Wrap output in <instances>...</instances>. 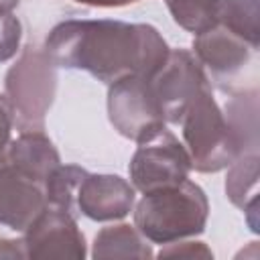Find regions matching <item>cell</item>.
I'll return each instance as SVG.
<instances>
[{"instance_id": "2e32d148", "label": "cell", "mask_w": 260, "mask_h": 260, "mask_svg": "<svg viewBox=\"0 0 260 260\" xmlns=\"http://www.w3.org/2000/svg\"><path fill=\"white\" fill-rule=\"evenodd\" d=\"M258 175H260V156L258 152H246L240 154L230 167L225 177V195L228 199L238 207L244 209V205L258 195Z\"/></svg>"}, {"instance_id": "ffe728a7", "label": "cell", "mask_w": 260, "mask_h": 260, "mask_svg": "<svg viewBox=\"0 0 260 260\" xmlns=\"http://www.w3.org/2000/svg\"><path fill=\"white\" fill-rule=\"evenodd\" d=\"M158 258H175V256H185V258H213L211 250L203 244V242H171L165 244L160 248V252L156 254Z\"/></svg>"}, {"instance_id": "ba28073f", "label": "cell", "mask_w": 260, "mask_h": 260, "mask_svg": "<svg viewBox=\"0 0 260 260\" xmlns=\"http://www.w3.org/2000/svg\"><path fill=\"white\" fill-rule=\"evenodd\" d=\"M22 234L26 258L83 260L87 256L85 236L81 234L75 215L69 211L49 205Z\"/></svg>"}, {"instance_id": "8992f818", "label": "cell", "mask_w": 260, "mask_h": 260, "mask_svg": "<svg viewBox=\"0 0 260 260\" xmlns=\"http://www.w3.org/2000/svg\"><path fill=\"white\" fill-rule=\"evenodd\" d=\"M191 171V158L185 144L167 128L150 140L138 142L128 165L130 183L140 193L179 185L189 179Z\"/></svg>"}, {"instance_id": "9a60e30c", "label": "cell", "mask_w": 260, "mask_h": 260, "mask_svg": "<svg viewBox=\"0 0 260 260\" xmlns=\"http://www.w3.org/2000/svg\"><path fill=\"white\" fill-rule=\"evenodd\" d=\"M217 22L254 49L260 47V0H219Z\"/></svg>"}, {"instance_id": "8fae6325", "label": "cell", "mask_w": 260, "mask_h": 260, "mask_svg": "<svg viewBox=\"0 0 260 260\" xmlns=\"http://www.w3.org/2000/svg\"><path fill=\"white\" fill-rule=\"evenodd\" d=\"M47 207L43 185L0 162V225L22 234Z\"/></svg>"}, {"instance_id": "4fadbf2b", "label": "cell", "mask_w": 260, "mask_h": 260, "mask_svg": "<svg viewBox=\"0 0 260 260\" xmlns=\"http://www.w3.org/2000/svg\"><path fill=\"white\" fill-rule=\"evenodd\" d=\"M152 246L148 240L130 223H114L102 228L93 238L91 258L106 260V258H152Z\"/></svg>"}, {"instance_id": "cb8c5ba5", "label": "cell", "mask_w": 260, "mask_h": 260, "mask_svg": "<svg viewBox=\"0 0 260 260\" xmlns=\"http://www.w3.org/2000/svg\"><path fill=\"white\" fill-rule=\"evenodd\" d=\"M18 4H20V0H0V16L10 14Z\"/></svg>"}, {"instance_id": "5b68a950", "label": "cell", "mask_w": 260, "mask_h": 260, "mask_svg": "<svg viewBox=\"0 0 260 260\" xmlns=\"http://www.w3.org/2000/svg\"><path fill=\"white\" fill-rule=\"evenodd\" d=\"M108 120L114 130L134 142L156 136L167 122L150 91L148 75H128L108 85Z\"/></svg>"}, {"instance_id": "ac0fdd59", "label": "cell", "mask_w": 260, "mask_h": 260, "mask_svg": "<svg viewBox=\"0 0 260 260\" xmlns=\"http://www.w3.org/2000/svg\"><path fill=\"white\" fill-rule=\"evenodd\" d=\"M173 20L187 32L199 35L217 24L219 0H165Z\"/></svg>"}, {"instance_id": "3957f363", "label": "cell", "mask_w": 260, "mask_h": 260, "mask_svg": "<svg viewBox=\"0 0 260 260\" xmlns=\"http://www.w3.org/2000/svg\"><path fill=\"white\" fill-rule=\"evenodd\" d=\"M179 126L191 169L197 173H219L240 156L238 142L223 110L213 98L211 85L203 87L191 100Z\"/></svg>"}, {"instance_id": "6da1fadb", "label": "cell", "mask_w": 260, "mask_h": 260, "mask_svg": "<svg viewBox=\"0 0 260 260\" xmlns=\"http://www.w3.org/2000/svg\"><path fill=\"white\" fill-rule=\"evenodd\" d=\"M43 49L57 67L85 71L110 85L128 75H150L171 47L152 24L69 18L49 30Z\"/></svg>"}, {"instance_id": "5bb4252c", "label": "cell", "mask_w": 260, "mask_h": 260, "mask_svg": "<svg viewBox=\"0 0 260 260\" xmlns=\"http://www.w3.org/2000/svg\"><path fill=\"white\" fill-rule=\"evenodd\" d=\"M225 120L238 142V152H258V89H240L230 93Z\"/></svg>"}, {"instance_id": "277c9868", "label": "cell", "mask_w": 260, "mask_h": 260, "mask_svg": "<svg viewBox=\"0 0 260 260\" xmlns=\"http://www.w3.org/2000/svg\"><path fill=\"white\" fill-rule=\"evenodd\" d=\"M4 91L20 132L45 130V118L57 93V65L45 49L28 45L6 71Z\"/></svg>"}, {"instance_id": "44dd1931", "label": "cell", "mask_w": 260, "mask_h": 260, "mask_svg": "<svg viewBox=\"0 0 260 260\" xmlns=\"http://www.w3.org/2000/svg\"><path fill=\"white\" fill-rule=\"evenodd\" d=\"M12 128H14V114L10 102L6 100V95H0V162H4L6 158V150L12 140Z\"/></svg>"}, {"instance_id": "e0dca14e", "label": "cell", "mask_w": 260, "mask_h": 260, "mask_svg": "<svg viewBox=\"0 0 260 260\" xmlns=\"http://www.w3.org/2000/svg\"><path fill=\"white\" fill-rule=\"evenodd\" d=\"M85 173L87 171L83 167H77V165H59L47 177V181L43 183L47 203L51 207L69 211V213H73L77 217L75 193H77V187H79V183H81Z\"/></svg>"}, {"instance_id": "603a6c76", "label": "cell", "mask_w": 260, "mask_h": 260, "mask_svg": "<svg viewBox=\"0 0 260 260\" xmlns=\"http://www.w3.org/2000/svg\"><path fill=\"white\" fill-rule=\"evenodd\" d=\"M79 4H87V6H98V8H118V6H128L140 0H73Z\"/></svg>"}, {"instance_id": "30bf717a", "label": "cell", "mask_w": 260, "mask_h": 260, "mask_svg": "<svg viewBox=\"0 0 260 260\" xmlns=\"http://www.w3.org/2000/svg\"><path fill=\"white\" fill-rule=\"evenodd\" d=\"M136 203V189L120 175L85 173L77 193V213L91 221H116L126 217Z\"/></svg>"}, {"instance_id": "9c48e42d", "label": "cell", "mask_w": 260, "mask_h": 260, "mask_svg": "<svg viewBox=\"0 0 260 260\" xmlns=\"http://www.w3.org/2000/svg\"><path fill=\"white\" fill-rule=\"evenodd\" d=\"M258 49L248 45L238 35L230 32L219 22L193 39V55L203 69L211 73V79L225 91H234V83L248 67Z\"/></svg>"}, {"instance_id": "d6986e66", "label": "cell", "mask_w": 260, "mask_h": 260, "mask_svg": "<svg viewBox=\"0 0 260 260\" xmlns=\"http://www.w3.org/2000/svg\"><path fill=\"white\" fill-rule=\"evenodd\" d=\"M20 41H22V22L12 12L2 14L0 16V63L10 61L18 53Z\"/></svg>"}, {"instance_id": "7c38bea8", "label": "cell", "mask_w": 260, "mask_h": 260, "mask_svg": "<svg viewBox=\"0 0 260 260\" xmlns=\"http://www.w3.org/2000/svg\"><path fill=\"white\" fill-rule=\"evenodd\" d=\"M4 162L43 185L47 177L61 165V156L45 130H28L10 140Z\"/></svg>"}, {"instance_id": "7a4b0ae2", "label": "cell", "mask_w": 260, "mask_h": 260, "mask_svg": "<svg viewBox=\"0 0 260 260\" xmlns=\"http://www.w3.org/2000/svg\"><path fill=\"white\" fill-rule=\"evenodd\" d=\"M134 228L150 244H171L205 232L209 201L205 191L185 179L179 185L142 193L134 203Z\"/></svg>"}, {"instance_id": "52a82bcc", "label": "cell", "mask_w": 260, "mask_h": 260, "mask_svg": "<svg viewBox=\"0 0 260 260\" xmlns=\"http://www.w3.org/2000/svg\"><path fill=\"white\" fill-rule=\"evenodd\" d=\"M148 85L165 122L179 124L191 100L211 81L191 51L169 49L165 61L148 75Z\"/></svg>"}, {"instance_id": "7402d4cb", "label": "cell", "mask_w": 260, "mask_h": 260, "mask_svg": "<svg viewBox=\"0 0 260 260\" xmlns=\"http://www.w3.org/2000/svg\"><path fill=\"white\" fill-rule=\"evenodd\" d=\"M0 256H10V258H26L24 254V244L22 240H0Z\"/></svg>"}]
</instances>
